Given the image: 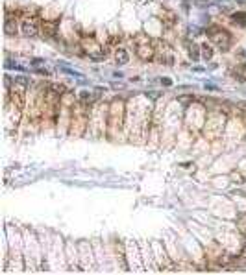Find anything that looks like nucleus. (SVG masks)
<instances>
[{"instance_id": "obj_8", "label": "nucleus", "mask_w": 246, "mask_h": 275, "mask_svg": "<svg viewBox=\"0 0 246 275\" xmlns=\"http://www.w3.org/2000/svg\"><path fill=\"white\" fill-rule=\"evenodd\" d=\"M204 57H206V59H211V57H213V50H211L207 45H204Z\"/></svg>"}, {"instance_id": "obj_1", "label": "nucleus", "mask_w": 246, "mask_h": 275, "mask_svg": "<svg viewBox=\"0 0 246 275\" xmlns=\"http://www.w3.org/2000/svg\"><path fill=\"white\" fill-rule=\"evenodd\" d=\"M22 34H24L26 37H35V35H37V30H35L34 24L24 22V26H22Z\"/></svg>"}, {"instance_id": "obj_3", "label": "nucleus", "mask_w": 246, "mask_h": 275, "mask_svg": "<svg viewBox=\"0 0 246 275\" xmlns=\"http://www.w3.org/2000/svg\"><path fill=\"white\" fill-rule=\"evenodd\" d=\"M6 34H7V35L17 34V24H15V20H11V19L6 20Z\"/></svg>"}, {"instance_id": "obj_4", "label": "nucleus", "mask_w": 246, "mask_h": 275, "mask_svg": "<svg viewBox=\"0 0 246 275\" xmlns=\"http://www.w3.org/2000/svg\"><path fill=\"white\" fill-rule=\"evenodd\" d=\"M128 63V54L126 50H117V65H126Z\"/></svg>"}, {"instance_id": "obj_5", "label": "nucleus", "mask_w": 246, "mask_h": 275, "mask_svg": "<svg viewBox=\"0 0 246 275\" xmlns=\"http://www.w3.org/2000/svg\"><path fill=\"white\" fill-rule=\"evenodd\" d=\"M59 70L63 72V74H69V76H74V78H80V72H76V70H70V69H67V67H59Z\"/></svg>"}, {"instance_id": "obj_7", "label": "nucleus", "mask_w": 246, "mask_h": 275, "mask_svg": "<svg viewBox=\"0 0 246 275\" xmlns=\"http://www.w3.org/2000/svg\"><path fill=\"white\" fill-rule=\"evenodd\" d=\"M189 54H191L192 61H196V59H198V48H196V45H192V48H189Z\"/></svg>"}, {"instance_id": "obj_10", "label": "nucleus", "mask_w": 246, "mask_h": 275, "mask_svg": "<svg viewBox=\"0 0 246 275\" xmlns=\"http://www.w3.org/2000/svg\"><path fill=\"white\" fill-rule=\"evenodd\" d=\"M43 63H45L43 59H34V61H31V65H35V67H39V65H43Z\"/></svg>"}, {"instance_id": "obj_9", "label": "nucleus", "mask_w": 246, "mask_h": 275, "mask_svg": "<svg viewBox=\"0 0 246 275\" xmlns=\"http://www.w3.org/2000/svg\"><path fill=\"white\" fill-rule=\"evenodd\" d=\"M206 89H209V91H217V85H213V83H206Z\"/></svg>"}, {"instance_id": "obj_6", "label": "nucleus", "mask_w": 246, "mask_h": 275, "mask_svg": "<svg viewBox=\"0 0 246 275\" xmlns=\"http://www.w3.org/2000/svg\"><path fill=\"white\" fill-rule=\"evenodd\" d=\"M6 69H15L19 72L24 70V67H20V65H17V63H11V61H6Z\"/></svg>"}, {"instance_id": "obj_11", "label": "nucleus", "mask_w": 246, "mask_h": 275, "mask_svg": "<svg viewBox=\"0 0 246 275\" xmlns=\"http://www.w3.org/2000/svg\"><path fill=\"white\" fill-rule=\"evenodd\" d=\"M161 83H163V85H167V87H168V85H172V81H170L168 78H165V80H161Z\"/></svg>"}, {"instance_id": "obj_2", "label": "nucleus", "mask_w": 246, "mask_h": 275, "mask_svg": "<svg viewBox=\"0 0 246 275\" xmlns=\"http://www.w3.org/2000/svg\"><path fill=\"white\" fill-rule=\"evenodd\" d=\"M231 19H233V22H237V24H241V26H246V13H244V11L233 13Z\"/></svg>"}]
</instances>
